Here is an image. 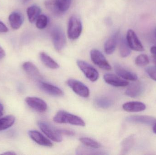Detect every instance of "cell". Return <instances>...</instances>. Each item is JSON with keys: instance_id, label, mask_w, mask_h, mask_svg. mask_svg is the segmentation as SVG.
Listing matches in <instances>:
<instances>
[{"instance_id": "cell-1", "label": "cell", "mask_w": 156, "mask_h": 155, "mask_svg": "<svg viewBox=\"0 0 156 155\" xmlns=\"http://www.w3.org/2000/svg\"><path fill=\"white\" fill-rule=\"evenodd\" d=\"M53 120L57 123L69 124L81 126L85 125L84 121L81 117L64 110H60L57 112Z\"/></svg>"}, {"instance_id": "cell-2", "label": "cell", "mask_w": 156, "mask_h": 155, "mask_svg": "<svg viewBox=\"0 0 156 155\" xmlns=\"http://www.w3.org/2000/svg\"><path fill=\"white\" fill-rule=\"evenodd\" d=\"M82 24L80 19L77 15L70 17L68 26V35L71 40L78 39L81 34Z\"/></svg>"}, {"instance_id": "cell-3", "label": "cell", "mask_w": 156, "mask_h": 155, "mask_svg": "<svg viewBox=\"0 0 156 155\" xmlns=\"http://www.w3.org/2000/svg\"><path fill=\"white\" fill-rule=\"evenodd\" d=\"M38 125L41 131L49 139L57 143L62 142L63 140L62 135L58 132V129H56L51 125L43 121L38 122Z\"/></svg>"}, {"instance_id": "cell-4", "label": "cell", "mask_w": 156, "mask_h": 155, "mask_svg": "<svg viewBox=\"0 0 156 155\" xmlns=\"http://www.w3.org/2000/svg\"><path fill=\"white\" fill-rule=\"evenodd\" d=\"M52 41L56 50L59 52L64 49L66 44V35L62 29L55 27L51 32Z\"/></svg>"}, {"instance_id": "cell-5", "label": "cell", "mask_w": 156, "mask_h": 155, "mask_svg": "<svg viewBox=\"0 0 156 155\" xmlns=\"http://www.w3.org/2000/svg\"><path fill=\"white\" fill-rule=\"evenodd\" d=\"M90 57L93 62L101 69L110 71L112 67L101 52L97 49H92L90 51Z\"/></svg>"}, {"instance_id": "cell-6", "label": "cell", "mask_w": 156, "mask_h": 155, "mask_svg": "<svg viewBox=\"0 0 156 155\" xmlns=\"http://www.w3.org/2000/svg\"><path fill=\"white\" fill-rule=\"evenodd\" d=\"M77 64L85 76L90 81L94 82L98 80L99 73L93 66L82 60H78Z\"/></svg>"}, {"instance_id": "cell-7", "label": "cell", "mask_w": 156, "mask_h": 155, "mask_svg": "<svg viewBox=\"0 0 156 155\" xmlns=\"http://www.w3.org/2000/svg\"><path fill=\"white\" fill-rule=\"evenodd\" d=\"M67 84L78 95L81 97L87 98L90 96V92L89 88L82 82L75 79H69Z\"/></svg>"}, {"instance_id": "cell-8", "label": "cell", "mask_w": 156, "mask_h": 155, "mask_svg": "<svg viewBox=\"0 0 156 155\" xmlns=\"http://www.w3.org/2000/svg\"><path fill=\"white\" fill-rule=\"evenodd\" d=\"M126 40L131 50L137 52H143L144 51V45L134 31L133 30L130 29L127 31Z\"/></svg>"}, {"instance_id": "cell-9", "label": "cell", "mask_w": 156, "mask_h": 155, "mask_svg": "<svg viewBox=\"0 0 156 155\" xmlns=\"http://www.w3.org/2000/svg\"><path fill=\"white\" fill-rule=\"evenodd\" d=\"M25 101L30 107L39 113H44L47 110V104L38 97H27L26 98Z\"/></svg>"}, {"instance_id": "cell-10", "label": "cell", "mask_w": 156, "mask_h": 155, "mask_svg": "<svg viewBox=\"0 0 156 155\" xmlns=\"http://www.w3.org/2000/svg\"><path fill=\"white\" fill-rule=\"evenodd\" d=\"M23 67L27 73L35 81L38 82L42 81L43 77L40 71L36 66L31 62L24 63Z\"/></svg>"}, {"instance_id": "cell-11", "label": "cell", "mask_w": 156, "mask_h": 155, "mask_svg": "<svg viewBox=\"0 0 156 155\" xmlns=\"http://www.w3.org/2000/svg\"><path fill=\"white\" fill-rule=\"evenodd\" d=\"M39 88L45 93L50 95L61 96L64 95V92L59 87L51 84L40 81L38 83Z\"/></svg>"}, {"instance_id": "cell-12", "label": "cell", "mask_w": 156, "mask_h": 155, "mask_svg": "<svg viewBox=\"0 0 156 155\" xmlns=\"http://www.w3.org/2000/svg\"><path fill=\"white\" fill-rule=\"evenodd\" d=\"M28 135L32 140L40 145L47 147H52L53 146V143L50 140L38 131L35 130L29 131Z\"/></svg>"}, {"instance_id": "cell-13", "label": "cell", "mask_w": 156, "mask_h": 155, "mask_svg": "<svg viewBox=\"0 0 156 155\" xmlns=\"http://www.w3.org/2000/svg\"><path fill=\"white\" fill-rule=\"evenodd\" d=\"M104 79L105 83L115 87H124L129 85V83L127 81L112 74L108 73L105 75Z\"/></svg>"}, {"instance_id": "cell-14", "label": "cell", "mask_w": 156, "mask_h": 155, "mask_svg": "<svg viewBox=\"0 0 156 155\" xmlns=\"http://www.w3.org/2000/svg\"><path fill=\"white\" fill-rule=\"evenodd\" d=\"M114 70L117 75L125 80L136 81L138 78L137 75L136 74L128 71L120 65H115Z\"/></svg>"}, {"instance_id": "cell-15", "label": "cell", "mask_w": 156, "mask_h": 155, "mask_svg": "<svg viewBox=\"0 0 156 155\" xmlns=\"http://www.w3.org/2000/svg\"><path fill=\"white\" fill-rule=\"evenodd\" d=\"M144 87L141 83L136 82L131 84L126 91L125 94L127 96L135 98L140 96L144 92Z\"/></svg>"}, {"instance_id": "cell-16", "label": "cell", "mask_w": 156, "mask_h": 155, "mask_svg": "<svg viewBox=\"0 0 156 155\" xmlns=\"http://www.w3.org/2000/svg\"><path fill=\"white\" fill-rule=\"evenodd\" d=\"M126 121L131 123L154 125L156 122V119L152 116H132L127 117Z\"/></svg>"}, {"instance_id": "cell-17", "label": "cell", "mask_w": 156, "mask_h": 155, "mask_svg": "<svg viewBox=\"0 0 156 155\" xmlns=\"http://www.w3.org/2000/svg\"><path fill=\"white\" fill-rule=\"evenodd\" d=\"M124 110L130 113H137L144 111L146 106L144 103L139 102H130L125 103L122 106Z\"/></svg>"}, {"instance_id": "cell-18", "label": "cell", "mask_w": 156, "mask_h": 155, "mask_svg": "<svg viewBox=\"0 0 156 155\" xmlns=\"http://www.w3.org/2000/svg\"><path fill=\"white\" fill-rule=\"evenodd\" d=\"M119 32L115 33L110 37L104 45L105 52L107 55H111L115 51L118 42Z\"/></svg>"}, {"instance_id": "cell-19", "label": "cell", "mask_w": 156, "mask_h": 155, "mask_svg": "<svg viewBox=\"0 0 156 155\" xmlns=\"http://www.w3.org/2000/svg\"><path fill=\"white\" fill-rule=\"evenodd\" d=\"M9 21L12 28L14 30H17L23 24V17L20 13L13 12L9 15Z\"/></svg>"}, {"instance_id": "cell-20", "label": "cell", "mask_w": 156, "mask_h": 155, "mask_svg": "<svg viewBox=\"0 0 156 155\" xmlns=\"http://www.w3.org/2000/svg\"><path fill=\"white\" fill-rule=\"evenodd\" d=\"M44 5L46 9L55 16H60L63 14L58 5L56 0H46Z\"/></svg>"}, {"instance_id": "cell-21", "label": "cell", "mask_w": 156, "mask_h": 155, "mask_svg": "<svg viewBox=\"0 0 156 155\" xmlns=\"http://www.w3.org/2000/svg\"><path fill=\"white\" fill-rule=\"evenodd\" d=\"M40 58L42 62L47 67L52 69H57L59 68V66L58 63L44 52L40 53Z\"/></svg>"}, {"instance_id": "cell-22", "label": "cell", "mask_w": 156, "mask_h": 155, "mask_svg": "<svg viewBox=\"0 0 156 155\" xmlns=\"http://www.w3.org/2000/svg\"><path fill=\"white\" fill-rule=\"evenodd\" d=\"M41 9L37 5H34L28 7L27 9V15L28 20L31 23L36 21L40 15Z\"/></svg>"}, {"instance_id": "cell-23", "label": "cell", "mask_w": 156, "mask_h": 155, "mask_svg": "<svg viewBox=\"0 0 156 155\" xmlns=\"http://www.w3.org/2000/svg\"><path fill=\"white\" fill-rule=\"evenodd\" d=\"M119 51L120 55L124 58L129 56L131 54V48L128 45L126 39L125 38H121L119 40Z\"/></svg>"}, {"instance_id": "cell-24", "label": "cell", "mask_w": 156, "mask_h": 155, "mask_svg": "<svg viewBox=\"0 0 156 155\" xmlns=\"http://www.w3.org/2000/svg\"><path fill=\"white\" fill-rule=\"evenodd\" d=\"M15 117L12 115L0 118V131L8 129L14 123Z\"/></svg>"}, {"instance_id": "cell-25", "label": "cell", "mask_w": 156, "mask_h": 155, "mask_svg": "<svg viewBox=\"0 0 156 155\" xmlns=\"http://www.w3.org/2000/svg\"><path fill=\"white\" fill-rule=\"evenodd\" d=\"M80 141L84 146L90 148L98 149L101 147V145L98 142L89 137H81Z\"/></svg>"}, {"instance_id": "cell-26", "label": "cell", "mask_w": 156, "mask_h": 155, "mask_svg": "<svg viewBox=\"0 0 156 155\" xmlns=\"http://www.w3.org/2000/svg\"><path fill=\"white\" fill-rule=\"evenodd\" d=\"M76 153L79 155H101L105 154L104 153L96 151L94 148H87L83 147H79L76 150Z\"/></svg>"}, {"instance_id": "cell-27", "label": "cell", "mask_w": 156, "mask_h": 155, "mask_svg": "<svg viewBox=\"0 0 156 155\" xmlns=\"http://www.w3.org/2000/svg\"><path fill=\"white\" fill-rule=\"evenodd\" d=\"M134 138L133 136H129V137L125 139V140L123 141L122 143V152L124 154L126 153L132 148L133 145Z\"/></svg>"}, {"instance_id": "cell-28", "label": "cell", "mask_w": 156, "mask_h": 155, "mask_svg": "<svg viewBox=\"0 0 156 155\" xmlns=\"http://www.w3.org/2000/svg\"><path fill=\"white\" fill-rule=\"evenodd\" d=\"M97 106L101 108H107L112 105V101L106 97H101L97 98L95 101Z\"/></svg>"}, {"instance_id": "cell-29", "label": "cell", "mask_w": 156, "mask_h": 155, "mask_svg": "<svg viewBox=\"0 0 156 155\" xmlns=\"http://www.w3.org/2000/svg\"><path fill=\"white\" fill-rule=\"evenodd\" d=\"M48 23V18L47 16L44 15H41L37 19L36 25L38 29L42 30L46 27Z\"/></svg>"}, {"instance_id": "cell-30", "label": "cell", "mask_w": 156, "mask_h": 155, "mask_svg": "<svg viewBox=\"0 0 156 155\" xmlns=\"http://www.w3.org/2000/svg\"><path fill=\"white\" fill-rule=\"evenodd\" d=\"M149 63V58L147 55L141 54L138 56L135 59V63L137 66H145Z\"/></svg>"}, {"instance_id": "cell-31", "label": "cell", "mask_w": 156, "mask_h": 155, "mask_svg": "<svg viewBox=\"0 0 156 155\" xmlns=\"http://www.w3.org/2000/svg\"><path fill=\"white\" fill-rule=\"evenodd\" d=\"M56 1L59 9L63 13L68 10L71 5V0H56Z\"/></svg>"}, {"instance_id": "cell-32", "label": "cell", "mask_w": 156, "mask_h": 155, "mask_svg": "<svg viewBox=\"0 0 156 155\" xmlns=\"http://www.w3.org/2000/svg\"><path fill=\"white\" fill-rule=\"evenodd\" d=\"M146 71L152 79L156 81V66L147 67L146 69Z\"/></svg>"}, {"instance_id": "cell-33", "label": "cell", "mask_w": 156, "mask_h": 155, "mask_svg": "<svg viewBox=\"0 0 156 155\" xmlns=\"http://www.w3.org/2000/svg\"><path fill=\"white\" fill-rule=\"evenodd\" d=\"M58 131L61 135L64 134L69 136H72L75 135L74 132L70 130H66V129H58Z\"/></svg>"}, {"instance_id": "cell-34", "label": "cell", "mask_w": 156, "mask_h": 155, "mask_svg": "<svg viewBox=\"0 0 156 155\" xmlns=\"http://www.w3.org/2000/svg\"><path fill=\"white\" fill-rule=\"evenodd\" d=\"M8 31V29L6 25L2 22L0 21V32H6Z\"/></svg>"}, {"instance_id": "cell-35", "label": "cell", "mask_w": 156, "mask_h": 155, "mask_svg": "<svg viewBox=\"0 0 156 155\" xmlns=\"http://www.w3.org/2000/svg\"><path fill=\"white\" fill-rule=\"evenodd\" d=\"M5 53L4 50L0 46V59H2L5 56Z\"/></svg>"}, {"instance_id": "cell-36", "label": "cell", "mask_w": 156, "mask_h": 155, "mask_svg": "<svg viewBox=\"0 0 156 155\" xmlns=\"http://www.w3.org/2000/svg\"><path fill=\"white\" fill-rule=\"evenodd\" d=\"M150 52L152 54L156 55V46H152L150 49Z\"/></svg>"}, {"instance_id": "cell-37", "label": "cell", "mask_w": 156, "mask_h": 155, "mask_svg": "<svg viewBox=\"0 0 156 155\" xmlns=\"http://www.w3.org/2000/svg\"><path fill=\"white\" fill-rule=\"evenodd\" d=\"M3 113V106L2 103H0V117L2 116Z\"/></svg>"}, {"instance_id": "cell-38", "label": "cell", "mask_w": 156, "mask_h": 155, "mask_svg": "<svg viewBox=\"0 0 156 155\" xmlns=\"http://www.w3.org/2000/svg\"><path fill=\"white\" fill-rule=\"evenodd\" d=\"M152 58L153 62L154 64L156 66V55H153Z\"/></svg>"}, {"instance_id": "cell-39", "label": "cell", "mask_w": 156, "mask_h": 155, "mask_svg": "<svg viewBox=\"0 0 156 155\" xmlns=\"http://www.w3.org/2000/svg\"><path fill=\"white\" fill-rule=\"evenodd\" d=\"M3 155H16L15 153H13L12 152H6V153H3L2 154Z\"/></svg>"}, {"instance_id": "cell-40", "label": "cell", "mask_w": 156, "mask_h": 155, "mask_svg": "<svg viewBox=\"0 0 156 155\" xmlns=\"http://www.w3.org/2000/svg\"><path fill=\"white\" fill-rule=\"evenodd\" d=\"M153 131L154 133L156 134V122L154 124V127H153Z\"/></svg>"}, {"instance_id": "cell-41", "label": "cell", "mask_w": 156, "mask_h": 155, "mask_svg": "<svg viewBox=\"0 0 156 155\" xmlns=\"http://www.w3.org/2000/svg\"><path fill=\"white\" fill-rule=\"evenodd\" d=\"M29 1H30V0H22V1H23V3H26L29 2Z\"/></svg>"}, {"instance_id": "cell-42", "label": "cell", "mask_w": 156, "mask_h": 155, "mask_svg": "<svg viewBox=\"0 0 156 155\" xmlns=\"http://www.w3.org/2000/svg\"><path fill=\"white\" fill-rule=\"evenodd\" d=\"M155 36H156V31H155Z\"/></svg>"}]
</instances>
